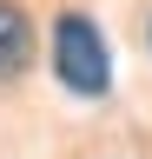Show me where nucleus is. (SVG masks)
<instances>
[{"instance_id": "f257e3e1", "label": "nucleus", "mask_w": 152, "mask_h": 159, "mask_svg": "<svg viewBox=\"0 0 152 159\" xmlns=\"http://www.w3.org/2000/svg\"><path fill=\"white\" fill-rule=\"evenodd\" d=\"M53 73H60V86L86 93V99L112 86V53H106L99 27H93V20H86L80 7L53 20Z\"/></svg>"}, {"instance_id": "f03ea898", "label": "nucleus", "mask_w": 152, "mask_h": 159, "mask_svg": "<svg viewBox=\"0 0 152 159\" xmlns=\"http://www.w3.org/2000/svg\"><path fill=\"white\" fill-rule=\"evenodd\" d=\"M33 66V20L20 0H0V80H20Z\"/></svg>"}]
</instances>
